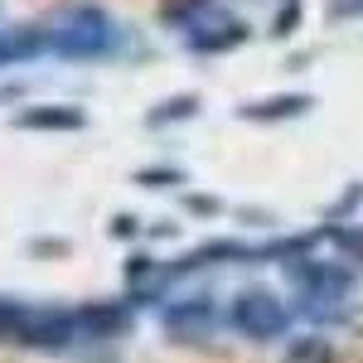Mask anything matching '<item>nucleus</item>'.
Segmentation results:
<instances>
[{
	"mask_svg": "<svg viewBox=\"0 0 363 363\" xmlns=\"http://www.w3.org/2000/svg\"><path fill=\"white\" fill-rule=\"evenodd\" d=\"M286 363H335V354H330L325 339H306V344L291 349V359H286Z\"/></svg>",
	"mask_w": 363,
	"mask_h": 363,
	"instance_id": "obj_4",
	"label": "nucleus"
},
{
	"mask_svg": "<svg viewBox=\"0 0 363 363\" xmlns=\"http://www.w3.org/2000/svg\"><path fill=\"white\" fill-rule=\"evenodd\" d=\"M296 291L306 310H335L349 291H354V272L339 267V262H310V267H296Z\"/></svg>",
	"mask_w": 363,
	"mask_h": 363,
	"instance_id": "obj_2",
	"label": "nucleus"
},
{
	"mask_svg": "<svg viewBox=\"0 0 363 363\" xmlns=\"http://www.w3.org/2000/svg\"><path fill=\"white\" fill-rule=\"evenodd\" d=\"M286 306H281L272 291H262V286H252V291H242L233 306H228V325L233 330H242L247 339H277L281 330H286Z\"/></svg>",
	"mask_w": 363,
	"mask_h": 363,
	"instance_id": "obj_1",
	"label": "nucleus"
},
{
	"mask_svg": "<svg viewBox=\"0 0 363 363\" xmlns=\"http://www.w3.org/2000/svg\"><path fill=\"white\" fill-rule=\"evenodd\" d=\"M112 39V25L97 15V10H63L58 15V49L73 58H92L107 49Z\"/></svg>",
	"mask_w": 363,
	"mask_h": 363,
	"instance_id": "obj_3",
	"label": "nucleus"
}]
</instances>
